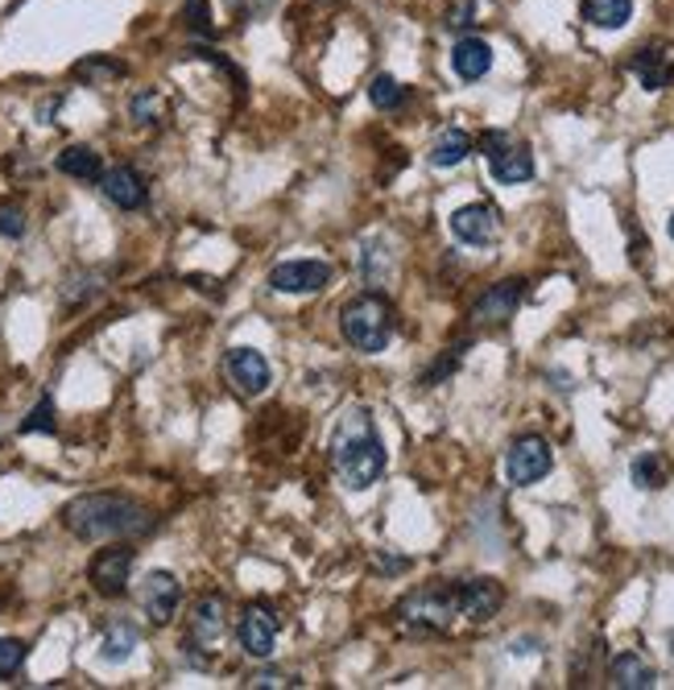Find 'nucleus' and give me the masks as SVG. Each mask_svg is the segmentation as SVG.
<instances>
[{
	"mask_svg": "<svg viewBox=\"0 0 674 690\" xmlns=\"http://www.w3.org/2000/svg\"><path fill=\"white\" fill-rule=\"evenodd\" d=\"M224 368H228V380H232L240 393H257L269 389V360L261 352H252V347H232L228 356H224Z\"/></svg>",
	"mask_w": 674,
	"mask_h": 690,
	"instance_id": "14",
	"label": "nucleus"
},
{
	"mask_svg": "<svg viewBox=\"0 0 674 690\" xmlns=\"http://www.w3.org/2000/svg\"><path fill=\"white\" fill-rule=\"evenodd\" d=\"M25 654H30V645H25V641H17V637H0V678L21 675Z\"/></svg>",
	"mask_w": 674,
	"mask_h": 690,
	"instance_id": "27",
	"label": "nucleus"
},
{
	"mask_svg": "<svg viewBox=\"0 0 674 690\" xmlns=\"http://www.w3.org/2000/svg\"><path fill=\"white\" fill-rule=\"evenodd\" d=\"M25 211L17 203H0V236H9V240H21L25 236Z\"/></svg>",
	"mask_w": 674,
	"mask_h": 690,
	"instance_id": "30",
	"label": "nucleus"
},
{
	"mask_svg": "<svg viewBox=\"0 0 674 690\" xmlns=\"http://www.w3.org/2000/svg\"><path fill=\"white\" fill-rule=\"evenodd\" d=\"M137 641H142V632H137V625H128V620H116V625L104 632V645H100V658L104 661H125L133 649H137Z\"/></svg>",
	"mask_w": 674,
	"mask_h": 690,
	"instance_id": "24",
	"label": "nucleus"
},
{
	"mask_svg": "<svg viewBox=\"0 0 674 690\" xmlns=\"http://www.w3.org/2000/svg\"><path fill=\"white\" fill-rule=\"evenodd\" d=\"M629 71L642 79L645 92H666L674 83V50L666 46H645L629 59Z\"/></svg>",
	"mask_w": 674,
	"mask_h": 690,
	"instance_id": "17",
	"label": "nucleus"
},
{
	"mask_svg": "<svg viewBox=\"0 0 674 690\" xmlns=\"http://www.w3.org/2000/svg\"><path fill=\"white\" fill-rule=\"evenodd\" d=\"M471 154V137L464 133V128H443L439 137H435V145H431V154H426V161L435 166V170H452V166H459L464 157Z\"/></svg>",
	"mask_w": 674,
	"mask_h": 690,
	"instance_id": "20",
	"label": "nucleus"
},
{
	"mask_svg": "<svg viewBox=\"0 0 674 690\" xmlns=\"http://www.w3.org/2000/svg\"><path fill=\"white\" fill-rule=\"evenodd\" d=\"M236 641H240V649L249 658L269 661L273 658V645H278V616L269 613V608H261V604L245 608L240 625H236Z\"/></svg>",
	"mask_w": 674,
	"mask_h": 690,
	"instance_id": "9",
	"label": "nucleus"
},
{
	"mask_svg": "<svg viewBox=\"0 0 674 690\" xmlns=\"http://www.w3.org/2000/svg\"><path fill=\"white\" fill-rule=\"evenodd\" d=\"M452 232H455V240L485 249V244H492V240L501 236V211L492 203L459 207V211H452Z\"/></svg>",
	"mask_w": 674,
	"mask_h": 690,
	"instance_id": "12",
	"label": "nucleus"
},
{
	"mask_svg": "<svg viewBox=\"0 0 674 690\" xmlns=\"http://www.w3.org/2000/svg\"><path fill=\"white\" fill-rule=\"evenodd\" d=\"M38 430H46V435H54V397H42L38 406H33V414L21 422V435H38Z\"/></svg>",
	"mask_w": 674,
	"mask_h": 690,
	"instance_id": "29",
	"label": "nucleus"
},
{
	"mask_svg": "<svg viewBox=\"0 0 674 690\" xmlns=\"http://www.w3.org/2000/svg\"><path fill=\"white\" fill-rule=\"evenodd\" d=\"M452 71L464 83H476V79H485L492 71V46H488L485 38H459L452 50Z\"/></svg>",
	"mask_w": 674,
	"mask_h": 690,
	"instance_id": "18",
	"label": "nucleus"
},
{
	"mask_svg": "<svg viewBox=\"0 0 674 690\" xmlns=\"http://www.w3.org/2000/svg\"><path fill=\"white\" fill-rule=\"evenodd\" d=\"M224 628H228V620H224V599L220 596H207L195 604V616H190V632L187 641H183V649H211V645H220Z\"/></svg>",
	"mask_w": 674,
	"mask_h": 690,
	"instance_id": "16",
	"label": "nucleus"
},
{
	"mask_svg": "<svg viewBox=\"0 0 674 690\" xmlns=\"http://www.w3.org/2000/svg\"><path fill=\"white\" fill-rule=\"evenodd\" d=\"M133 563H137V550L128 542H112L108 550H100L87 566V579L100 596H125L128 592V575H133Z\"/></svg>",
	"mask_w": 674,
	"mask_h": 690,
	"instance_id": "6",
	"label": "nucleus"
},
{
	"mask_svg": "<svg viewBox=\"0 0 674 690\" xmlns=\"http://www.w3.org/2000/svg\"><path fill=\"white\" fill-rule=\"evenodd\" d=\"M142 608L145 616H149V625H170L174 613H178V599H183V587H178V579H174L170 571H149L142 579Z\"/></svg>",
	"mask_w": 674,
	"mask_h": 690,
	"instance_id": "11",
	"label": "nucleus"
},
{
	"mask_svg": "<svg viewBox=\"0 0 674 690\" xmlns=\"http://www.w3.org/2000/svg\"><path fill=\"white\" fill-rule=\"evenodd\" d=\"M340 331H344V339L356 347V352L376 356V352H385V347L393 344L397 311H393V302L385 299V294L364 290V294H356V299L340 311Z\"/></svg>",
	"mask_w": 674,
	"mask_h": 690,
	"instance_id": "3",
	"label": "nucleus"
},
{
	"mask_svg": "<svg viewBox=\"0 0 674 690\" xmlns=\"http://www.w3.org/2000/svg\"><path fill=\"white\" fill-rule=\"evenodd\" d=\"M328 282H331L328 261H282V265H273V273H269V285L278 294H319V290H328Z\"/></svg>",
	"mask_w": 674,
	"mask_h": 690,
	"instance_id": "10",
	"label": "nucleus"
},
{
	"mask_svg": "<svg viewBox=\"0 0 674 690\" xmlns=\"http://www.w3.org/2000/svg\"><path fill=\"white\" fill-rule=\"evenodd\" d=\"M125 75V63H112V59H83L75 63V79H87V83H108V79Z\"/></svg>",
	"mask_w": 674,
	"mask_h": 690,
	"instance_id": "26",
	"label": "nucleus"
},
{
	"mask_svg": "<svg viewBox=\"0 0 674 690\" xmlns=\"http://www.w3.org/2000/svg\"><path fill=\"white\" fill-rule=\"evenodd\" d=\"M100 190H104V199H108L112 207H121V211H137V207H145V178L133 166H112V170H104V178H100Z\"/></svg>",
	"mask_w": 674,
	"mask_h": 690,
	"instance_id": "15",
	"label": "nucleus"
},
{
	"mask_svg": "<svg viewBox=\"0 0 674 690\" xmlns=\"http://www.w3.org/2000/svg\"><path fill=\"white\" fill-rule=\"evenodd\" d=\"M331 463L340 471L344 488H352V492H369L385 475L390 456H385V442H381L364 406L344 409V418L331 435Z\"/></svg>",
	"mask_w": 674,
	"mask_h": 690,
	"instance_id": "2",
	"label": "nucleus"
},
{
	"mask_svg": "<svg viewBox=\"0 0 674 690\" xmlns=\"http://www.w3.org/2000/svg\"><path fill=\"white\" fill-rule=\"evenodd\" d=\"M252 690H269V687H302L299 675H278V670H266V675H252L249 678Z\"/></svg>",
	"mask_w": 674,
	"mask_h": 690,
	"instance_id": "31",
	"label": "nucleus"
},
{
	"mask_svg": "<svg viewBox=\"0 0 674 690\" xmlns=\"http://www.w3.org/2000/svg\"><path fill=\"white\" fill-rule=\"evenodd\" d=\"M369 100H373L381 112H397L402 104H406V87H402L393 75H376L373 83H369Z\"/></svg>",
	"mask_w": 674,
	"mask_h": 690,
	"instance_id": "25",
	"label": "nucleus"
},
{
	"mask_svg": "<svg viewBox=\"0 0 674 690\" xmlns=\"http://www.w3.org/2000/svg\"><path fill=\"white\" fill-rule=\"evenodd\" d=\"M59 170L66 178H79V182H100L104 178V161H100L92 145H66L59 154Z\"/></svg>",
	"mask_w": 674,
	"mask_h": 690,
	"instance_id": "21",
	"label": "nucleus"
},
{
	"mask_svg": "<svg viewBox=\"0 0 674 690\" xmlns=\"http://www.w3.org/2000/svg\"><path fill=\"white\" fill-rule=\"evenodd\" d=\"M671 240H674V216H671Z\"/></svg>",
	"mask_w": 674,
	"mask_h": 690,
	"instance_id": "34",
	"label": "nucleus"
},
{
	"mask_svg": "<svg viewBox=\"0 0 674 690\" xmlns=\"http://www.w3.org/2000/svg\"><path fill=\"white\" fill-rule=\"evenodd\" d=\"M455 616H459V583L447 579L423 583L397 604V620L409 632H443V628H452Z\"/></svg>",
	"mask_w": 674,
	"mask_h": 690,
	"instance_id": "4",
	"label": "nucleus"
},
{
	"mask_svg": "<svg viewBox=\"0 0 674 690\" xmlns=\"http://www.w3.org/2000/svg\"><path fill=\"white\" fill-rule=\"evenodd\" d=\"M505 604V587L497 579H459V616L464 620H492Z\"/></svg>",
	"mask_w": 674,
	"mask_h": 690,
	"instance_id": "13",
	"label": "nucleus"
},
{
	"mask_svg": "<svg viewBox=\"0 0 674 690\" xmlns=\"http://www.w3.org/2000/svg\"><path fill=\"white\" fill-rule=\"evenodd\" d=\"M633 17V0H583V21L597 30H621Z\"/></svg>",
	"mask_w": 674,
	"mask_h": 690,
	"instance_id": "22",
	"label": "nucleus"
},
{
	"mask_svg": "<svg viewBox=\"0 0 674 690\" xmlns=\"http://www.w3.org/2000/svg\"><path fill=\"white\" fill-rule=\"evenodd\" d=\"M128 116H133L137 125H157V121H162V95L137 92L133 95V104H128Z\"/></svg>",
	"mask_w": 674,
	"mask_h": 690,
	"instance_id": "28",
	"label": "nucleus"
},
{
	"mask_svg": "<svg viewBox=\"0 0 674 690\" xmlns=\"http://www.w3.org/2000/svg\"><path fill=\"white\" fill-rule=\"evenodd\" d=\"M480 145H485L488 170H492L497 182H505V187H518V182H530L533 178V154H530V145L526 142H514L509 133H485Z\"/></svg>",
	"mask_w": 674,
	"mask_h": 690,
	"instance_id": "5",
	"label": "nucleus"
},
{
	"mask_svg": "<svg viewBox=\"0 0 674 690\" xmlns=\"http://www.w3.org/2000/svg\"><path fill=\"white\" fill-rule=\"evenodd\" d=\"M269 4H273V0H228V9H232L236 17H261V13H269Z\"/></svg>",
	"mask_w": 674,
	"mask_h": 690,
	"instance_id": "33",
	"label": "nucleus"
},
{
	"mask_svg": "<svg viewBox=\"0 0 674 690\" xmlns=\"http://www.w3.org/2000/svg\"><path fill=\"white\" fill-rule=\"evenodd\" d=\"M609 682L621 690H650L659 682V675H654V666L642 654H616L609 661Z\"/></svg>",
	"mask_w": 674,
	"mask_h": 690,
	"instance_id": "19",
	"label": "nucleus"
},
{
	"mask_svg": "<svg viewBox=\"0 0 674 690\" xmlns=\"http://www.w3.org/2000/svg\"><path fill=\"white\" fill-rule=\"evenodd\" d=\"M63 525L83 542H125L154 530V518L142 501L125 492H87L63 509Z\"/></svg>",
	"mask_w": 674,
	"mask_h": 690,
	"instance_id": "1",
	"label": "nucleus"
},
{
	"mask_svg": "<svg viewBox=\"0 0 674 690\" xmlns=\"http://www.w3.org/2000/svg\"><path fill=\"white\" fill-rule=\"evenodd\" d=\"M521 299H526V282H521V278L488 285L485 294L476 299V306H471V323H476V327H505V323L518 314Z\"/></svg>",
	"mask_w": 674,
	"mask_h": 690,
	"instance_id": "8",
	"label": "nucleus"
},
{
	"mask_svg": "<svg viewBox=\"0 0 674 690\" xmlns=\"http://www.w3.org/2000/svg\"><path fill=\"white\" fill-rule=\"evenodd\" d=\"M187 21H190V30H199V33L211 30V17H207L204 0H187Z\"/></svg>",
	"mask_w": 674,
	"mask_h": 690,
	"instance_id": "32",
	"label": "nucleus"
},
{
	"mask_svg": "<svg viewBox=\"0 0 674 690\" xmlns=\"http://www.w3.org/2000/svg\"><path fill=\"white\" fill-rule=\"evenodd\" d=\"M629 475H633V484L642 488V492H654V488H662L671 480V463H666L659 451H645V456L633 459Z\"/></svg>",
	"mask_w": 674,
	"mask_h": 690,
	"instance_id": "23",
	"label": "nucleus"
},
{
	"mask_svg": "<svg viewBox=\"0 0 674 690\" xmlns=\"http://www.w3.org/2000/svg\"><path fill=\"white\" fill-rule=\"evenodd\" d=\"M554 468V456H550V442L538 439V435H521L514 447H509V456H505V475H509V484H538L542 475H550Z\"/></svg>",
	"mask_w": 674,
	"mask_h": 690,
	"instance_id": "7",
	"label": "nucleus"
}]
</instances>
